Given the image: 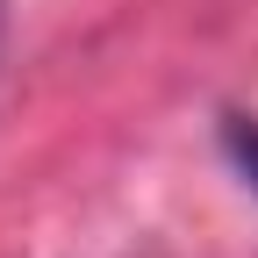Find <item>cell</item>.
<instances>
[{
	"label": "cell",
	"mask_w": 258,
	"mask_h": 258,
	"mask_svg": "<svg viewBox=\"0 0 258 258\" xmlns=\"http://www.w3.org/2000/svg\"><path fill=\"white\" fill-rule=\"evenodd\" d=\"M222 151H230L237 172L258 186V115H230V122H222Z\"/></svg>",
	"instance_id": "obj_1"
}]
</instances>
